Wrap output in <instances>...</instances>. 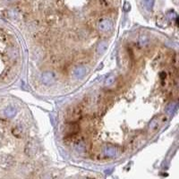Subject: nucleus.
<instances>
[{
  "mask_svg": "<svg viewBox=\"0 0 179 179\" xmlns=\"http://www.w3.org/2000/svg\"><path fill=\"white\" fill-rule=\"evenodd\" d=\"M56 81V76L53 72H46L42 75V82L45 85H50Z\"/></svg>",
  "mask_w": 179,
  "mask_h": 179,
  "instance_id": "f257e3e1",
  "label": "nucleus"
},
{
  "mask_svg": "<svg viewBox=\"0 0 179 179\" xmlns=\"http://www.w3.org/2000/svg\"><path fill=\"white\" fill-rule=\"evenodd\" d=\"M112 22H110V20L107 19V18H103L100 20V23H99V29L101 31L107 32V31H110L112 30Z\"/></svg>",
  "mask_w": 179,
  "mask_h": 179,
  "instance_id": "f03ea898",
  "label": "nucleus"
},
{
  "mask_svg": "<svg viewBox=\"0 0 179 179\" xmlns=\"http://www.w3.org/2000/svg\"><path fill=\"white\" fill-rule=\"evenodd\" d=\"M87 73V69L86 67H84L83 65H80L77 66L75 70H74V77L75 79H81L85 76Z\"/></svg>",
  "mask_w": 179,
  "mask_h": 179,
  "instance_id": "7ed1b4c3",
  "label": "nucleus"
},
{
  "mask_svg": "<svg viewBox=\"0 0 179 179\" xmlns=\"http://www.w3.org/2000/svg\"><path fill=\"white\" fill-rule=\"evenodd\" d=\"M104 154L109 158L115 157L116 155V149L112 146H107L104 149Z\"/></svg>",
  "mask_w": 179,
  "mask_h": 179,
  "instance_id": "20e7f679",
  "label": "nucleus"
},
{
  "mask_svg": "<svg viewBox=\"0 0 179 179\" xmlns=\"http://www.w3.org/2000/svg\"><path fill=\"white\" fill-rule=\"evenodd\" d=\"M159 117L156 116L154 117L152 120L150 121V123L149 124V128L150 129H152V130H155L158 126H159Z\"/></svg>",
  "mask_w": 179,
  "mask_h": 179,
  "instance_id": "39448f33",
  "label": "nucleus"
},
{
  "mask_svg": "<svg viewBox=\"0 0 179 179\" xmlns=\"http://www.w3.org/2000/svg\"><path fill=\"white\" fill-rule=\"evenodd\" d=\"M107 49V43L106 41H102V42H100V43L98 45L97 51H98L99 54L104 53Z\"/></svg>",
  "mask_w": 179,
  "mask_h": 179,
  "instance_id": "423d86ee",
  "label": "nucleus"
},
{
  "mask_svg": "<svg viewBox=\"0 0 179 179\" xmlns=\"http://www.w3.org/2000/svg\"><path fill=\"white\" fill-rule=\"evenodd\" d=\"M16 113V109L15 107H9L7 109L5 110V115L7 116V117H12L14 116Z\"/></svg>",
  "mask_w": 179,
  "mask_h": 179,
  "instance_id": "0eeeda50",
  "label": "nucleus"
},
{
  "mask_svg": "<svg viewBox=\"0 0 179 179\" xmlns=\"http://www.w3.org/2000/svg\"><path fill=\"white\" fill-rule=\"evenodd\" d=\"M176 107H177L176 103H174V102L171 103L170 105L168 106V107H166V113L169 114V115H172L174 113V111L176 109Z\"/></svg>",
  "mask_w": 179,
  "mask_h": 179,
  "instance_id": "6e6552de",
  "label": "nucleus"
},
{
  "mask_svg": "<svg viewBox=\"0 0 179 179\" xmlns=\"http://www.w3.org/2000/svg\"><path fill=\"white\" fill-rule=\"evenodd\" d=\"M114 81H115V76H114V75L109 76V77L107 78L106 81H105V85H106V86H110V85H112L113 82H114Z\"/></svg>",
  "mask_w": 179,
  "mask_h": 179,
  "instance_id": "1a4fd4ad",
  "label": "nucleus"
},
{
  "mask_svg": "<svg viewBox=\"0 0 179 179\" xmlns=\"http://www.w3.org/2000/svg\"><path fill=\"white\" fill-rule=\"evenodd\" d=\"M144 5L148 10H150L153 7L154 5V0H144Z\"/></svg>",
  "mask_w": 179,
  "mask_h": 179,
  "instance_id": "9d476101",
  "label": "nucleus"
}]
</instances>
